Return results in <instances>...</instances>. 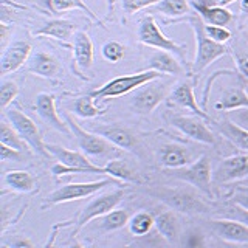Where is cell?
Masks as SVG:
<instances>
[{
	"label": "cell",
	"mask_w": 248,
	"mask_h": 248,
	"mask_svg": "<svg viewBox=\"0 0 248 248\" xmlns=\"http://www.w3.org/2000/svg\"><path fill=\"white\" fill-rule=\"evenodd\" d=\"M155 228L158 230L163 237L170 240V242L175 240L178 234H180V223H178V219L172 211L160 213L155 217Z\"/></svg>",
	"instance_id": "cell-27"
},
{
	"label": "cell",
	"mask_w": 248,
	"mask_h": 248,
	"mask_svg": "<svg viewBox=\"0 0 248 248\" xmlns=\"http://www.w3.org/2000/svg\"><path fill=\"white\" fill-rule=\"evenodd\" d=\"M73 112L81 116V118H96L99 115H104L107 112L106 108H99L93 103V96L92 95H85V96H79L78 99H75L73 103Z\"/></svg>",
	"instance_id": "cell-30"
},
{
	"label": "cell",
	"mask_w": 248,
	"mask_h": 248,
	"mask_svg": "<svg viewBox=\"0 0 248 248\" xmlns=\"http://www.w3.org/2000/svg\"><path fill=\"white\" fill-rule=\"evenodd\" d=\"M213 2H214L213 5H217V6H227L234 2V0H213Z\"/></svg>",
	"instance_id": "cell-46"
},
{
	"label": "cell",
	"mask_w": 248,
	"mask_h": 248,
	"mask_svg": "<svg viewBox=\"0 0 248 248\" xmlns=\"http://www.w3.org/2000/svg\"><path fill=\"white\" fill-rule=\"evenodd\" d=\"M129 214L126 209H113L108 214L103 216V220H101V228L104 231H115L120 230L123 227L129 225Z\"/></svg>",
	"instance_id": "cell-35"
},
{
	"label": "cell",
	"mask_w": 248,
	"mask_h": 248,
	"mask_svg": "<svg viewBox=\"0 0 248 248\" xmlns=\"http://www.w3.org/2000/svg\"><path fill=\"white\" fill-rule=\"evenodd\" d=\"M200 116H186V115H175L170 118V123L175 129H178L183 135L189 137L194 141L213 146L216 144L214 134L208 129L206 124L202 121Z\"/></svg>",
	"instance_id": "cell-11"
},
{
	"label": "cell",
	"mask_w": 248,
	"mask_h": 248,
	"mask_svg": "<svg viewBox=\"0 0 248 248\" xmlns=\"http://www.w3.org/2000/svg\"><path fill=\"white\" fill-rule=\"evenodd\" d=\"M213 177L219 183L234 182L248 177V154L232 155V157L222 160Z\"/></svg>",
	"instance_id": "cell-14"
},
{
	"label": "cell",
	"mask_w": 248,
	"mask_h": 248,
	"mask_svg": "<svg viewBox=\"0 0 248 248\" xmlns=\"http://www.w3.org/2000/svg\"><path fill=\"white\" fill-rule=\"evenodd\" d=\"M237 209H239V211H240V213H242V216H244V219H245V222L248 223V214H247V211H245V209H242V208H239V206H237Z\"/></svg>",
	"instance_id": "cell-48"
},
{
	"label": "cell",
	"mask_w": 248,
	"mask_h": 248,
	"mask_svg": "<svg viewBox=\"0 0 248 248\" xmlns=\"http://www.w3.org/2000/svg\"><path fill=\"white\" fill-rule=\"evenodd\" d=\"M216 126L219 129L220 134L225 138H228L232 144L237 146L239 149H244L248 152V130L247 129L237 126L236 123H232L230 120H223L220 123H217Z\"/></svg>",
	"instance_id": "cell-25"
},
{
	"label": "cell",
	"mask_w": 248,
	"mask_h": 248,
	"mask_svg": "<svg viewBox=\"0 0 248 248\" xmlns=\"http://www.w3.org/2000/svg\"><path fill=\"white\" fill-rule=\"evenodd\" d=\"M152 227H155V219L149 213L144 211L137 213L129 220V231L134 236H144L152 230Z\"/></svg>",
	"instance_id": "cell-31"
},
{
	"label": "cell",
	"mask_w": 248,
	"mask_h": 248,
	"mask_svg": "<svg viewBox=\"0 0 248 248\" xmlns=\"http://www.w3.org/2000/svg\"><path fill=\"white\" fill-rule=\"evenodd\" d=\"M28 70L37 76L51 78L59 73V62L51 54L39 50L31 53V56L28 59Z\"/></svg>",
	"instance_id": "cell-22"
},
{
	"label": "cell",
	"mask_w": 248,
	"mask_h": 248,
	"mask_svg": "<svg viewBox=\"0 0 248 248\" xmlns=\"http://www.w3.org/2000/svg\"><path fill=\"white\" fill-rule=\"evenodd\" d=\"M50 5H51V10L54 13H64V11H68V10H81V11H84L85 14H87L92 20L99 22V19L96 17V14L90 10L84 0H50Z\"/></svg>",
	"instance_id": "cell-33"
},
{
	"label": "cell",
	"mask_w": 248,
	"mask_h": 248,
	"mask_svg": "<svg viewBox=\"0 0 248 248\" xmlns=\"http://www.w3.org/2000/svg\"><path fill=\"white\" fill-rule=\"evenodd\" d=\"M247 25H248V22H247Z\"/></svg>",
	"instance_id": "cell-50"
},
{
	"label": "cell",
	"mask_w": 248,
	"mask_h": 248,
	"mask_svg": "<svg viewBox=\"0 0 248 248\" xmlns=\"http://www.w3.org/2000/svg\"><path fill=\"white\" fill-rule=\"evenodd\" d=\"M46 149L50 155H53L59 163L51 168V172L54 175H65V174H104L108 175V170L106 166H96L87 158L84 152L70 151L65 147L46 143Z\"/></svg>",
	"instance_id": "cell-1"
},
{
	"label": "cell",
	"mask_w": 248,
	"mask_h": 248,
	"mask_svg": "<svg viewBox=\"0 0 248 248\" xmlns=\"http://www.w3.org/2000/svg\"><path fill=\"white\" fill-rule=\"evenodd\" d=\"M95 134L104 137L106 140H108L112 144H115L116 147L134 154H140V141L138 138L132 134V132L126 127L120 126V124H104V126H95L92 129Z\"/></svg>",
	"instance_id": "cell-13"
},
{
	"label": "cell",
	"mask_w": 248,
	"mask_h": 248,
	"mask_svg": "<svg viewBox=\"0 0 248 248\" xmlns=\"http://www.w3.org/2000/svg\"><path fill=\"white\" fill-rule=\"evenodd\" d=\"M101 51H103V56H104L106 61L115 64V62H120L124 58V51H126V48H124V45L120 44V42L108 41V42H106L103 45Z\"/></svg>",
	"instance_id": "cell-37"
},
{
	"label": "cell",
	"mask_w": 248,
	"mask_h": 248,
	"mask_svg": "<svg viewBox=\"0 0 248 248\" xmlns=\"http://www.w3.org/2000/svg\"><path fill=\"white\" fill-rule=\"evenodd\" d=\"M183 248H205V236L199 230L186 231L182 237Z\"/></svg>",
	"instance_id": "cell-38"
},
{
	"label": "cell",
	"mask_w": 248,
	"mask_h": 248,
	"mask_svg": "<svg viewBox=\"0 0 248 248\" xmlns=\"http://www.w3.org/2000/svg\"><path fill=\"white\" fill-rule=\"evenodd\" d=\"M75 33V25L68 20L62 19H54L46 22L45 25L36 31V36H46V37H54L59 41H68Z\"/></svg>",
	"instance_id": "cell-26"
},
{
	"label": "cell",
	"mask_w": 248,
	"mask_h": 248,
	"mask_svg": "<svg viewBox=\"0 0 248 248\" xmlns=\"http://www.w3.org/2000/svg\"><path fill=\"white\" fill-rule=\"evenodd\" d=\"M22 154L20 151H16L13 147H8L5 144H0V160L2 161H13V160H20Z\"/></svg>",
	"instance_id": "cell-41"
},
{
	"label": "cell",
	"mask_w": 248,
	"mask_h": 248,
	"mask_svg": "<svg viewBox=\"0 0 248 248\" xmlns=\"http://www.w3.org/2000/svg\"><path fill=\"white\" fill-rule=\"evenodd\" d=\"M192 6L202 17L206 25H217V27H227L232 20V13L228 11L225 6L208 5L203 2H194Z\"/></svg>",
	"instance_id": "cell-19"
},
{
	"label": "cell",
	"mask_w": 248,
	"mask_h": 248,
	"mask_svg": "<svg viewBox=\"0 0 248 248\" xmlns=\"http://www.w3.org/2000/svg\"><path fill=\"white\" fill-rule=\"evenodd\" d=\"M108 175L115 180H121V182H129V183H141L140 177L129 168L127 163H124L123 160H110L106 165Z\"/></svg>",
	"instance_id": "cell-29"
},
{
	"label": "cell",
	"mask_w": 248,
	"mask_h": 248,
	"mask_svg": "<svg viewBox=\"0 0 248 248\" xmlns=\"http://www.w3.org/2000/svg\"><path fill=\"white\" fill-rule=\"evenodd\" d=\"M248 108V95L242 85L231 87L222 95V98L214 104L216 110H236V108Z\"/></svg>",
	"instance_id": "cell-24"
},
{
	"label": "cell",
	"mask_w": 248,
	"mask_h": 248,
	"mask_svg": "<svg viewBox=\"0 0 248 248\" xmlns=\"http://www.w3.org/2000/svg\"><path fill=\"white\" fill-rule=\"evenodd\" d=\"M123 197H124V191L115 189L112 192H107L96 199H93L90 203L82 209L79 219H78V227H84L85 223H89L90 220L95 219V217H103L110 211H113L115 206L123 200Z\"/></svg>",
	"instance_id": "cell-12"
},
{
	"label": "cell",
	"mask_w": 248,
	"mask_h": 248,
	"mask_svg": "<svg viewBox=\"0 0 248 248\" xmlns=\"http://www.w3.org/2000/svg\"><path fill=\"white\" fill-rule=\"evenodd\" d=\"M54 99L56 98L51 93H39L36 96V110L48 126L54 127L59 132H64V134H70L68 124L62 121L56 112V101Z\"/></svg>",
	"instance_id": "cell-17"
},
{
	"label": "cell",
	"mask_w": 248,
	"mask_h": 248,
	"mask_svg": "<svg viewBox=\"0 0 248 248\" xmlns=\"http://www.w3.org/2000/svg\"><path fill=\"white\" fill-rule=\"evenodd\" d=\"M149 68L147 70H155L158 73H166V75H183L185 68L182 67V64L178 62L170 51H165V50H158L157 53H154L149 58Z\"/></svg>",
	"instance_id": "cell-23"
},
{
	"label": "cell",
	"mask_w": 248,
	"mask_h": 248,
	"mask_svg": "<svg viewBox=\"0 0 248 248\" xmlns=\"http://www.w3.org/2000/svg\"><path fill=\"white\" fill-rule=\"evenodd\" d=\"M158 161L165 169H177L191 165L189 152L178 144H166L160 147Z\"/></svg>",
	"instance_id": "cell-20"
},
{
	"label": "cell",
	"mask_w": 248,
	"mask_h": 248,
	"mask_svg": "<svg viewBox=\"0 0 248 248\" xmlns=\"http://www.w3.org/2000/svg\"><path fill=\"white\" fill-rule=\"evenodd\" d=\"M154 8L169 17H182L189 11V3L186 0H160Z\"/></svg>",
	"instance_id": "cell-32"
},
{
	"label": "cell",
	"mask_w": 248,
	"mask_h": 248,
	"mask_svg": "<svg viewBox=\"0 0 248 248\" xmlns=\"http://www.w3.org/2000/svg\"><path fill=\"white\" fill-rule=\"evenodd\" d=\"M209 227L220 239L232 244H248V225L231 219L209 220Z\"/></svg>",
	"instance_id": "cell-16"
},
{
	"label": "cell",
	"mask_w": 248,
	"mask_h": 248,
	"mask_svg": "<svg viewBox=\"0 0 248 248\" xmlns=\"http://www.w3.org/2000/svg\"><path fill=\"white\" fill-rule=\"evenodd\" d=\"M112 183H118L112 178V180H99V182H87V183H68L58 188L56 191H53L51 194L46 196L45 203L46 205H58V203H65V202H72V200H81L84 197L93 196L95 192L101 191L106 186L112 185Z\"/></svg>",
	"instance_id": "cell-8"
},
{
	"label": "cell",
	"mask_w": 248,
	"mask_h": 248,
	"mask_svg": "<svg viewBox=\"0 0 248 248\" xmlns=\"http://www.w3.org/2000/svg\"><path fill=\"white\" fill-rule=\"evenodd\" d=\"M73 58L76 65L82 70H89L93 65L95 51H93V42L87 33L78 31L75 33V46H73Z\"/></svg>",
	"instance_id": "cell-21"
},
{
	"label": "cell",
	"mask_w": 248,
	"mask_h": 248,
	"mask_svg": "<svg viewBox=\"0 0 248 248\" xmlns=\"http://www.w3.org/2000/svg\"><path fill=\"white\" fill-rule=\"evenodd\" d=\"M165 174L175 178V180H182L185 183H189L196 189L206 194L208 197H213L211 161H209L206 155H202L199 160L192 161L188 166L177 168V169H165Z\"/></svg>",
	"instance_id": "cell-4"
},
{
	"label": "cell",
	"mask_w": 248,
	"mask_h": 248,
	"mask_svg": "<svg viewBox=\"0 0 248 248\" xmlns=\"http://www.w3.org/2000/svg\"><path fill=\"white\" fill-rule=\"evenodd\" d=\"M205 33L209 39H213V41L219 42V44H225L231 39V31L227 27L205 25Z\"/></svg>",
	"instance_id": "cell-39"
},
{
	"label": "cell",
	"mask_w": 248,
	"mask_h": 248,
	"mask_svg": "<svg viewBox=\"0 0 248 248\" xmlns=\"http://www.w3.org/2000/svg\"><path fill=\"white\" fill-rule=\"evenodd\" d=\"M160 0H123V10L127 14H135L147 6L157 5Z\"/></svg>",
	"instance_id": "cell-40"
},
{
	"label": "cell",
	"mask_w": 248,
	"mask_h": 248,
	"mask_svg": "<svg viewBox=\"0 0 248 248\" xmlns=\"http://www.w3.org/2000/svg\"><path fill=\"white\" fill-rule=\"evenodd\" d=\"M169 99L172 104L182 108H186V110H191L196 116H200V118H203V120H209V116L202 110L200 106L197 104V99L194 96V87L189 81L177 84L175 89L170 92Z\"/></svg>",
	"instance_id": "cell-18"
},
{
	"label": "cell",
	"mask_w": 248,
	"mask_h": 248,
	"mask_svg": "<svg viewBox=\"0 0 248 248\" xmlns=\"http://www.w3.org/2000/svg\"><path fill=\"white\" fill-rule=\"evenodd\" d=\"M234 203L239 208L245 209V211L248 213V191H242V192L236 194V196H234Z\"/></svg>",
	"instance_id": "cell-44"
},
{
	"label": "cell",
	"mask_w": 248,
	"mask_h": 248,
	"mask_svg": "<svg viewBox=\"0 0 248 248\" xmlns=\"http://www.w3.org/2000/svg\"><path fill=\"white\" fill-rule=\"evenodd\" d=\"M146 192L149 196L161 200L163 203H166L169 208L175 209L178 213L183 214H203L208 213L209 208L202 200L197 194H194L189 189H180V188H163V186H158V188H152V189H146Z\"/></svg>",
	"instance_id": "cell-2"
},
{
	"label": "cell",
	"mask_w": 248,
	"mask_h": 248,
	"mask_svg": "<svg viewBox=\"0 0 248 248\" xmlns=\"http://www.w3.org/2000/svg\"><path fill=\"white\" fill-rule=\"evenodd\" d=\"M68 248H84L82 245H79V244H72Z\"/></svg>",
	"instance_id": "cell-49"
},
{
	"label": "cell",
	"mask_w": 248,
	"mask_h": 248,
	"mask_svg": "<svg viewBox=\"0 0 248 248\" xmlns=\"http://www.w3.org/2000/svg\"><path fill=\"white\" fill-rule=\"evenodd\" d=\"M236 64L240 75H244L248 79V53H237L236 54Z\"/></svg>",
	"instance_id": "cell-42"
},
{
	"label": "cell",
	"mask_w": 248,
	"mask_h": 248,
	"mask_svg": "<svg viewBox=\"0 0 248 248\" xmlns=\"http://www.w3.org/2000/svg\"><path fill=\"white\" fill-rule=\"evenodd\" d=\"M11 248H34L33 242L27 237H14L10 242Z\"/></svg>",
	"instance_id": "cell-43"
},
{
	"label": "cell",
	"mask_w": 248,
	"mask_h": 248,
	"mask_svg": "<svg viewBox=\"0 0 248 248\" xmlns=\"http://www.w3.org/2000/svg\"><path fill=\"white\" fill-rule=\"evenodd\" d=\"M8 34H10V31H8V27L6 23H0V37H2V46H5L6 41H8Z\"/></svg>",
	"instance_id": "cell-45"
},
{
	"label": "cell",
	"mask_w": 248,
	"mask_h": 248,
	"mask_svg": "<svg viewBox=\"0 0 248 248\" xmlns=\"http://www.w3.org/2000/svg\"><path fill=\"white\" fill-rule=\"evenodd\" d=\"M240 8H242V11L248 13V0H240Z\"/></svg>",
	"instance_id": "cell-47"
},
{
	"label": "cell",
	"mask_w": 248,
	"mask_h": 248,
	"mask_svg": "<svg viewBox=\"0 0 248 248\" xmlns=\"http://www.w3.org/2000/svg\"><path fill=\"white\" fill-rule=\"evenodd\" d=\"M17 95H19L17 84L13 82V81H3L2 84H0V108L5 110V108L16 99Z\"/></svg>",
	"instance_id": "cell-36"
},
{
	"label": "cell",
	"mask_w": 248,
	"mask_h": 248,
	"mask_svg": "<svg viewBox=\"0 0 248 248\" xmlns=\"http://www.w3.org/2000/svg\"><path fill=\"white\" fill-rule=\"evenodd\" d=\"M192 30H194V36H196V42H197V48H196V59H194V72H202L205 70L208 65H211L216 59L222 58L223 54H227L228 50L223 44H219L209 39L205 33V22L197 17H191L189 19Z\"/></svg>",
	"instance_id": "cell-5"
},
{
	"label": "cell",
	"mask_w": 248,
	"mask_h": 248,
	"mask_svg": "<svg viewBox=\"0 0 248 248\" xmlns=\"http://www.w3.org/2000/svg\"><path fill=\"white\" fill-rule=\"evenodd\" d=\"M160 78H161V73L155 72V70H144V72L134 73V75L118 76V78H113L112 81L106 82L103 87L93 90L90 95L96 99L123 96L134 90H138L140 87H143V85L147 82L160 79Z\"/></svg>",
	"instance_id": "cell-3"
},
{
	"label": "cell",
	"mask_w": 248,
	"mask_h": 248,
	"mask_svg": "<svg viewBox=\"0 0 248 248\" xmlns=\"http://www.w3.org/2000/svg\"><path fill=\"white\" fill-rule=\"evenodd\" d=\"M6 118L10 120V124L16 129V132L20 135V138L25 141L33 152L42 157H50V152L46 149V143H44L41 130L37 124L30 118L28 115L22 113L17 108H10L6 110Z\"/></svg>",
	"instance_id": "cell-7"
},
{
	"label": "cell",
	"mask_w": 248,
	"mask_h": 248,
	"mask_svg": "<svg viewBox=\"0 0 248 248\" xmlns=\"http://www.w3.org/2000/svg\"><path fill=\"white\" fill-rule=\"evenodd\" d=\"M0 144H5L8 147H13L16 151H23L25 149V141L20 138V135L16 132V129L8 124L6 121L0 123Z\"/></svg>",
	"instance_id": "cell-34"
},
{
	"label": "cell",
	"mask_w": 248,
	"mask_h": 248,
	"mask_svg": "<svg viewBox=\"0 0 248 248\" xmlns=\"http://www.w3.org/2000/svg\"><path fill=\"white\" fill-rule=\"evenodd\" d=\"M65 123L68 124L70 130L75 135L78 146L79 149L85 154V155H92V157H120L121 151L116 149V146L112 144L108 140H106L104 137H101L95 132L85 130L82 129L79 124L75 123L72 116H65Z\"/></svg>",
	"instance_id": "cell-6"
},
{
	"label": "cell",
	"mask_w": 248,
	"mask_h": 248,
	"mask_svg": "<svg viewBox=\"0 0 248 248\" xmlns=\"http://www.w3.org/2000/svg\"><path fill=\"white\" fill-rule=\"evenodd\" d=\"M31 50H33L31 45L23 41L13 42L10 46H6L0 56V73L8 75L19 70L30 59Z\"/></svg>",
	"instance_id": "cell-15"
},
{
	"label": "cell",
	"mask_w": 248,
	"mask_h": 248,
	"mask_svg": "<svg viewBox=\"0 0 248 248\" xmlns=\"http://www.w3.org/2000/svg\"><path fill=\"white\" fill-rule=\"evenodd\" d=\"M158 79L151 81L140 87L134 96H132V107L138 113L147 115L154 112L158 107V104L168 96V87L169 85L165 82H157Z\"/></svg>",
	"instance_id": "cell-10"
},
{
	"label": "cell",
	"mask_w": 248,
	"mask_h": 248,
	"mask_svg": "<svg viewBox=\"0 0 248 248\" xmlns=\"http://www.w3.org/2000/svg\"><path fill=\"white\" fill-rule=\"evenodd\" d=\"M137 36L140 42L147 46H152V48H158L165 51H182L185 48L183 45L174 42L172 39H169L163 33L152 16H144L140 20Z\"/></svg>",
	"instance_id": "cell-9"
},
{
	"label": "cell",
	"mask_w": 248,
	"mask_h": 248,
	"mask_svg": "<svg viewBox=\"0 0 248 248\" xmlns=\"http://www.w3.org/2000/svg\"><path fill=\"white\" fill-rule=\"evenodd\" d=\"M3 182L11 189L19 192H31L34 189V178L27 170H10L5 174Z\"/></svg>",
	"instance_id": "cell-28"
}]
</instances>
